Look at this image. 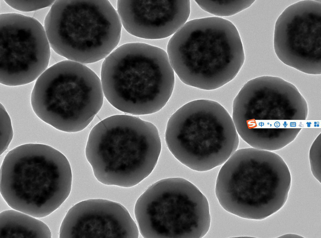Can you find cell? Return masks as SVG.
Listing matches in <instances>:
<instances>
[{
  "mask_svg": "<svg viewBox=\"0 0 321 238\" xmlns=\"http://www.w3.org/2000/svg\"><path fill=\"white\" fill-rule=\"evenodd\" d=\"M166 52L182 82L206 90L218 89L233 80L245 60L237 28L217 17L187 22L169 40Z\"/></svg>",
  "mask_w": 321,
  "mask_h": 238,
  "instance_id": "6da1fadb",
  "label": "cell"
},
{
  "mask_svg": "<svg viewBox=\"0 0 321 238\" xmlns=\"http://www.w3.org/2000/svg\"><path fill=\"white\" fill-rule=\"evenodd\" d=\"M161 148L159 134L153 124L135 116L118 114L92 128L85 152L98 181L128 188L151 174Z\"/></svg>",
  "mask_w": 321,
  "mask_h": 238,
  "instance_id": "7a4b0ae2",
  "label": "cell"
},
{
  "mask_svg": "<svg viewBox=\"0 0 321 238\" xmlns=\"http://www.w3.org/2000/svg\"><path fill=\"white\" fill-rule=\"evenodd\" d=\"M175 80L166 52L145 43L118 47L101 66L104 97L116 109L133 115L160 110L172 94Z\"/></svg>",
  "mask_w": 321,
  "mask_h": 238,
  "instance_id": "3957f363",
  "label": "cell"
},
{
  "mask_svg": "<svg viewBox=\"0 0 321 238\" xmlns=\"http://www.w3.org/2000/svg\"><path fill=\"white\" fill-rule=\"evenodd\" d=\"M291 184L290 170L280 156L251 147L237 150L224 164L217 177L215 193L227 212L261 220L284 206Z\"/></svg>",
  "mask_w": 321,
  "mask_h": 238,
  "instance_id": "277c9868",
  "label": "cell"
},
{
  "mask_svg": "<svg viewBox=\"0 0 321 238\" xmlns=\"http://www.w3.org/2000/svg\"><path fill=\"white\" fill-rule=\"evenodd\" d=\"M70 163L48 145L28 143L9 151L0 168V191L12 209L36 218L50 214L68 197L72 186Z\"/></svg>",
  "mask_w": 321,
  "mask_h": 238,
  "instance_id": "5b68a950",
  "label": "cell"
},
{
  "mask_svg": "<svg viewBox=\"0 0 321 238\" xmlns=\"http://www.w3.org/2000/svg\"><path fill=\"white\" fill-rule=\"evenodd\" d=\"M44 27L50 48L83 64L104 59L117 47L122 25L107 0H56Z\"/></svg>",
  "mask_w": 321,
  "mask_h": 238,
  "instance_id": "8992f818",
  "label": "cell"
},
{
  "mask_svg": "<svg viewBox=\"0 0 321 238\" xmlns=\"http://www.w3.org/2000/svg\"><path fill=\"white\" fill-rule=\"evenodd\" d=\"M165 140L178 160L199 172L224 164L239 143L227 111L218 102L207 99L190 102L174 113L167 124Z\"/></svg>",
  "mask_w": 321,
  "mask_h": 238,
  "instance_id": "52a82bcc",
  "label": "cell"
},
{
  "mask_svg": "<svg viewBox=\"0 0 321 238\" xmlns=\"http://www.w3.org/2000/svg\"><path fill=\"white\" fill-rule=\"evenodd\" d=\"M101 79L86 65L66 59L48 67L37 78L31 95L34 112L56 129H85L103 105Z\"/></svg>",
  "mask_w": 321,
  "mask_h": 238,
  "instance_id": "ba28073f",
  "label": "cell"
},
{
  "mask_svg": "<svg viewBox=\"0 0 321 238\" xmlns=\"http://www.w3.org/2000/svg\"><path fill=\"white\" fill-rule=\"evenodd\" d=\"M134 213L144 238H202L211 224L207 198L181 177L164 179L149 186L137 200Z\"/></svg>",
  "mask_w": 321,
  "mask_h": 238,
  "instance_id": "9c48e42d",
  "label": "cell"
},
{
  "mask_svg": "<svg viewBox=\"0 0 321 238\" xmlns=\"http://www.w3.org/2000/svg\"><path fill=\"white\" fill-rule=\"evenodd\" d=\"M0 82L26 84L48 68L50 47L44 26L18 13L0 14Z\"/></svg>",
  "mask_w": 321,
  "mask_h": 238,
  "instance_id": "30bf717a",
  "label": "cell"
},
{
  "mask_svg": "<svg viewBox=\"0 0 321 238\" xmlns=\"http://www.w3.org/2000/svg\"><path fill=\"white\" fill-rule=\"evenodd\" d=\"M321 2H297L287 8L274 28L275 52L284 64L308 74H321Z\"/></svg>",
  "mask_w": 321,
  "mask_h": 238,
  "instance_id": "8fae6325",
  "label": "cell"
},
{
  "mask_svg": "<svg viewBox=\"0 0 321 238\" xmlns=\"http://www.w3.org/2000/svg\"><path fill=\"white\" fill-rule=\"evenodd\" d=\"M308 114L306 101L295 85L264 76L243 86L233 101L232 119L236 126L250 127L266 121L305 120Z\"/></svg>",
  "mask_w": 321,
  "mask_h": 238,
  "instance_id": "7c38bea8",
  "label": "cell"
},
{
  "mask_svg": "<svg viewBox=\"0 0 321 238\" xmlns=\"http://www.w3.org/2000/svg\"><path fill=\"white\" fill-rule=\"evenodd\" d=\"M139 230L121 204L101 199L80 201L71 207L61 223V238H138Z\"/></svg>",
  "mask_w": 321,
  "mask_h": 238,
  "instance_id": "4fadbf2b",
  "label": "cell"
},
{
  "mask_svg": "<svg viewBox=\"0 0 321 238\" xmlns=\"http://www.w3.org/2000/svg\"><path fill=\"white\" fill-rule=\"evenodd\" d=\"M190 10L189 0H119L117 7L124 29L147 39L172 35L187 22Z\"/></svg>",
  "mask_w": 321,
  "mask_h": 238,
  "instance_id": "5bb4252c",
  "label": "cell"
},
{
  "mask_svg": "<svg viewBox=\"0 0 321 238\" xmlns=\"http://www.w3.org/2000/svg\"><path fill=\"white\" fill-rule=\"evenodd\" d=\"M36 218L13 209L1 212L0 238H51L49 227Z\"/></svg>",
  "mask_w": 321,
  "mask_h": 238,
  "instance_id": "9a60e30c",
  "label": "cell"
},
{
  "mask_svg": "<svg viewBox=\"0 0 321 238\" xmlns=\"http://www.w3.org/2000/svg\"><path fill=\"white\" fill-rule=\"evenodd\" d=\"M203 10L218 17L231 16L250 7L255 0H195Z\"/></svg>",
  "mask_w": 321,
  "mask_h": 238,
  "instance_id": "2e32d148",
  "label": "cell"
},
{
  "mask_svg": "<svg viewBox=\"0 0 321 238\" xmlns=\"http://www.w3.org/2000/svg\"><path fill=\"white\" fill-rule=\"evenodd\" d=\"M0 154L8 149L13 133L10 118L3 105L0 103Z\"/></svg>",
  "mask_w": 321,
  "mask_h": 238,
  "instance_id": "e0dca14e",
  "label": "cell"
},
{
  "mask_svg": "<svg viewBox=\"0 0 321 238\" xmlns=\"http://www.w3.org/2000/svg\"><path fill=\"white\" fill-rule=\"evenodd\" d=\"M55 0H11L5 2L12 8L22 12H30L51 7Z\"/></svg>",
  "mask_w": 321,
  "mask_h": 238,
  "instance_id": "ac0fdd59",
  "label": "cell"
},
{
  "mask_svg": "<svg viewBox=\"0 0 321 238\" xmlns=\"http://www.w3.org/2000/svg\"><path fill=\"white\" fill-rule=\"evenodd\" d=\"M318 135L313 142L309 149V159L311 170L315 178L321 183V134Z\"/></svg>",
  "mask_w": 321,
  "mask_h": 238,
  "instance_id": "d6986e66",
  "label": "cell"
},
{
  "mask_svg": "<svg viewBox=\"0 0 321 238\" xmlns=\"http://www.w3.org/2000/svg\"><path fill=\"white\" fill-rule=\"evenodd\" d=\"M66 59H67L66 58L59 55L51 48L49 64L53 61L55 64Z\"/></svg>",
  "mask_w": 321,
  "mask_h": 238,
  "instance_id": "ffe728a7",
  "label": "cell"
},
{
  "mask_svg": "<svg viewBox=\"0 0 321 238\" xmlns=\"http://www.w3.org/2000/svg\"><path fill=\"white\" fill-rule=\"evenodd\" d=\"M302 237V236L297 235L287 234L281 236L279 237Z\"/></svg>",
  "mask_w": 321,
  "mask_h": 238,
  "instance_id": "44dd1931",
  "label": "cell"
}]
</instances>
